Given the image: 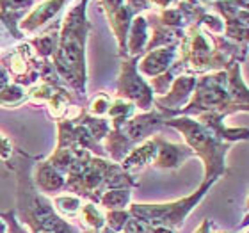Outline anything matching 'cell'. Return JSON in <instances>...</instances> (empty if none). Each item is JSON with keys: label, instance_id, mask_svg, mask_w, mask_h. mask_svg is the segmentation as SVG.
<instances>
[{"label": "cell", "instance_id": "9a60e30c", "mask_svg": "<svg viewBox=\"0 0 249 233\" xmlns=\"http://www.w3.org/2000/svg\"><path fill=\"white\" fill-rule=\"evenodd\" d=\"M121 233H124V232H121Z\"/></svg>", "mask_w": 249, "mask_h": 233}, {"label": "cell", "instance_id": "30bf717a", "mask_svg": "<svg viewBox=\"0 0 249 233\" xmlns=\"http://www.w3.org/2000/svg\"><path fill=\"white\" fill-rule=\"evenodd\" d=\"M169 61H171V52H167V50L155 52V54H151L150 57L144 61L142 70H144L148 75H157V73H160L166 70Z\"/></svg>", "mask_w": 249, "mask_h": 233}, {"label": "cell", "instance_id": "8fae6325", "mask_svg": "<svg viewBox=\"0 0 249 233\" xmlns=\"http://www.w3.org/2000/svg\"><path fill=\"white\" fill-rule=\"evenodd\" d=\"M128 219H130L128 208L126 210H107V214H105V224L114 233L123 232L124 224L128 223Z\"/></svg>", "mask_w": 249, "mask_h": 233}, {"label": "cell", "instance_id": "8992f818", "mask_svg": "<svg viewBox=\"0 0 249 233\" xmlns=\"http://www.w3.org/2000/svg\"><path fill=\"white\" fill-rule=\"evenodd\" d=\"M75 221H78L82 232H94L105 226V214L94 203H88V205H82Z\"/></svg>", "mask_w": 249, "mask_h": 233}, {"label": "cell", "instance_id": "4fadbf2b", "mask_svg": "<svg viewBox=\"0 0 249 233\" xmlns=\"http://www.w3.org/2000/svg\"><path fill=\"white\" fill-rule=\"evenodd\" d=\"M210 230H212V223H210L208 219H205V221H203V223L197 226V230L194 233H212Z\"/></svg>", "mask_w": 249, "mask_h": 233}, {"label": "cell", "instance_id": "277c9868", "mask_svg": "<svg viewBox=\"0 0 249 233\" xmlns=\"http://www.w3.org/2000/svg\"><path fill=\"white\" fill-rule=\"evenodd\" d=\"M34 187L43 194H55L66 187V181L55 171V167L45 162L41 167H37L36 176H34Z\"/></svg>", "mask_w": 249, "mask_h": 233}, {"label": "cell", "instance_id": "5bb4252c", "mask_svg": "<svg viewBox=\"0 0 249 233\" xmlns=\"http://www.w3.org/2000/svg\"><path fill=\"white\" fill-rule=\"evenodd\" d=\"M0 233H5V223L0 219Z\"/></svg>", "mask_w": 249, "mask_h": 233}, {"label": "cell", "instance_id": "ba28073f", "mask_svg": "<svg viewBox=\"0 0 249 233\" xmlns=\"http://www.w3.org/2000/svg\"><path fill=\"white\" fill-rule=\"evenodd\" d=\"M53 205H55V212L61 215L62 219H71L75 221L80 212V208H82V199L78 196H57L53 197Z\"/></svg>", "mask_w": 249, "mask_h": 233}, {"label": "cell", "instance_id": "9c48e42d", "mask_svg": "<svg viewBox=\"0 0 249 233\" xmlns=\"http://www.w3.org/2000/svg\"><path fill=\"white\" fill-rule=\"evenodd\" d=\"M155 155H157V144L151 141V143H146L144 146H141V148L132 151L128 159H124L123 167H126V169H130V167H142L148 162L153 161Z\"/></svg>", "mask_w": 249, "mask_h": 233}, {"label": "cell", "instance_id": "6da1fadb", "mask_svg": "<svg viewBox=\"0 0 249 233\" xmlns=\"http://www.w3.org/2000/svg\"><path fill=\"white\" fill-rule=\"evenodd\" d=\"M15 212L20 214L18 221L25 224L29 233H80L77 226L55 212L53 203L37 191L29 175L20 176L18 208Z\"/></svg>", "mask_w": 249, "mask_h": 233}, {"label": "cell", "instance_id": "5b68a950", "mask_svg": "<svg viewBox=\"0 0 249 233\" xmlns=\"http://www.w3.org/2000/svg\"><path fill=\"white\" fill-rule=\"evenodd\" d=\"M160 143V148H157V161H155V166L159 167H169V169H173V167H178L180 164H182L183 161H185L187 157L194 155L189 148H185V146H180V144H166V143H162V141H159Z\"/></svg>", "mask_w": 249, "mask_h": 233}, {"label": "cell", "instance_id": "7a4b0ae2", "mask_svg": "<svg viewBox=\"0 0 249 233\" xmlns=\"http://www.w3.org/2000/svg\"><path fill=\"white\" fill-rule=\"evenodd\" d=\"M215 180H205L203 185L197 189L194 194L177 199L171 203H155V205H146V203H134L130 205L128 214L130 217L144 223L148 226H164V228L175 230L177 232L180 226H183L187 215L196 208V205L203 199L207 191L212 187Z\"/></svg>", "mask_w": 249, "mask_h": 233}, {"label": "cell", "instance_id": "52a82bcc", "mask_svg": "<svg viewBox=\"0 0 249 233\" xmlns=\"http://www.w3.org/2000/svg\"><path fill=\"white\" fill-rule=\"evenodd\" d=\"M132 192L130 189H110L100 196V205L105 210H126L130 205Z\"/></svg>", "mask_w": 249, "mask_h": 233}, {"label": "cell", "instance_id": "3957f363", "mask_svg": "<svg viewBox=\"0 0 249 233\" xmlns=\"http://www.w3.org/2000/svg\"><path fill=\"white\" fill-rule=\"evenodd\" d=\"M120 91H121L123 96H128V98L135 100L137 104H141L142 109H148V107H150L151 91L148 89V86H146V84L139 78V75H137V72H135L134 61L128 62L126 66H123Z\"/></svg>", "mask_w": 249, "mask_h": 233}, {"label": "cell", "instance_id": "7c38bea8", "mask_svg": "<svg viewBox=\"0 0 249 233\" xmlns=\"http://www.w3.org/2000/svg\"><path fill=\"white\" fill-rule=\"evenodd\" d=\"M0 219L5 223V233H29V230L18 221L15 210H11V212H0Z\"/></svg>", "mask_w": 249, "mask_h": 233}]
</instances>
